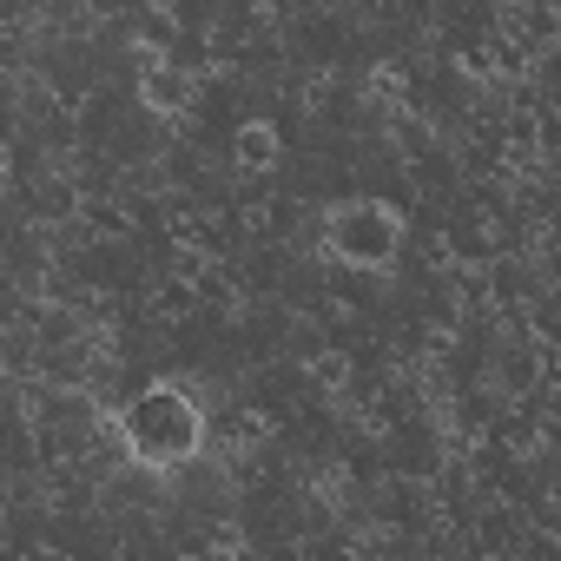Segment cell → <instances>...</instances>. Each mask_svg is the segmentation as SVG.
Listing matches in <instances>:
<instances>
[{"label": "cell", "instance_id": "cell-1", "mask_svg": "<svg viewBox=\"0 0 561 561\" xmlns=\"http://www.w3.org/2000/svg\"><path fill=\"white\" fill-rule=\"evenodd\" d=\"M119 443L139 469L165 476V469H185L198 449H205V410L192 390L179 383H146L126 410H119Z\"/></svg>", "mask_w": 561, "mask_h": 561}, {"label": "cell", "instance_id": "cell-2", "mask_svg": "<svg viewBox=\"0 0 561 561\" xmlns=\"http://www.w3.org/2000/svg\"><path fill=\"white\" fill-rule=\"evenodd\" d=\"M324 251L351 271H390L403 257V211L383 198H344L324 211Z\"/></svg>", "mask_w": 561, "mask_h": 561}, {"label": "cell", "instance_id": "cell-3", "mask_svg": "<svg viewBox=\"0 0 561 561\" xmlns=\"http://www.w3.org/2000/svg\"><path fill=\"white\" fill-rule=\"evenodd\" d=\"M277 152H285V146H277V126H271V119H244V126H238L231 159H238L244 172H271V165H277Z\"/></svg>", "mask_w": 561, "mask_h": 561}, {"label": "cell", "instance_id": "cell-4", "mask_svg": "<svg viewBox=\"0 0 561 561\" xmlns=\"http://www.w3.org/2000/svg\"><path fill=\"white\" fill-rule=\"evenodd\" d=\"M146 106H159V113H179V106H185V93H179V73H172V67H152V80H146Z\"/></svg>", "mask_w": 561, "mask_h": 561}, {"label": "cell", "instance_id": "cell-5", "mask_svg": "<svg viewBox=\"0 0 561 561\" xmlns=\"http://www.w3.org/2000/svg\"><path fill=\"white\" fill-rule=\"evenodd\" d=\"M0 185H8V146H0Z\"/></svg>", "mask_w": 561, "mask_h": 561}]
</instances>
